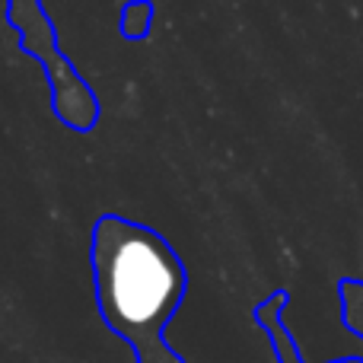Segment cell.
I'll return each mask as SVG.
<instances>
[{"label": "cell", "instance_id": "cell-1", "mask_svg": "<svg viewBox=\"0 0 363 363\" xmlns=\"http://www.w3.org/2000/svg\"><path fill=\"white\" fill-rule=\"evenodd\" d=\"M89 264L102 322L131 345L138 363H185L163 335L188 290L179 252L153 226L102 213L89 236Z\"/></svg>", "mask_w": 363, "mask_h": 363}, {"label": "cell", "instance_id": "cell-2", "mask_svg": "<svg viewBox=\"0 0 363 363\" xmlns=\"http://www.w3.org/2000/svg\"><path fill=\"white\" fill-rule=\"evenodd\" d=\"M290 303V294L287 290H277L271 294L268 300L258 303L255 309V322L268 332L271 345H274V354H277V363H306L296 347L294 335H290L287 322H284V306ZM332 363H363V357H341V360H332Z\"/></svg>", "mask_w": 363, "mask_h": 363}, {"label": "cell", "instance_id": "cell-3", "mask_svg": "<svg viewBox=\"0 0 363 363\" xmlns=\"http://www.w3.org/2000/svg\"><path fill=\"white\" fill-rule=\"evenodd\" d=\"M341 294V322L351 335L363 338V281H354V277H345L338 284Z\"/></svg>", "mask_w": 363, "mask_h": 363}, {"label": "cell", "instance_id": "cell-4", "mask_svg": "<svg viewBox=\"0 0 363 363\" xmlns=\"http://www.w3.org/2000/svg\"><path fill=\"white\" fill-rule=\"evenodd\" d=\"M150 19H153V6L147 0H134L128 4V10L121 13V32L128 38H140L150 32Z\"/></svg>", "mask_w": 363, "mask_h": 363}]
</instances>
